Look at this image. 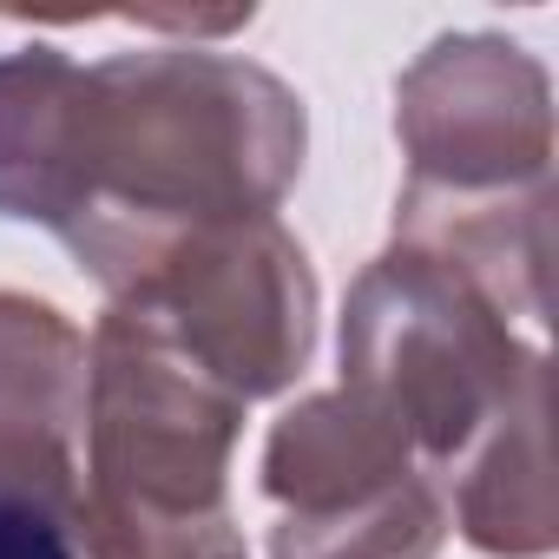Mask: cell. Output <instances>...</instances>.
Here are the masks:
<instances>
[{"mask_svg": "<svg viewBox=\"0 0 559 559\" xmlns=\"http://www.w3.org/2000/svg\"><path fill=\"white\" fill-rule=\"evenodd\" d=\"M243 408L284 395L317 349V270L276 217L204 224L152 250L106 297Z\"/></svg>", "mask_w": 559, "mask_h": 559, "instance_id": "277c9868", "label": "cell"}, {"mask_svg": "<svg viewBox=\"0 0 559 559\" xmlns=\"http://www.w3.org/2000/svg\"><path fill=\"white\" fill-rule=\"evenodd\" d=\"M415 474H428V467L415 461L408 435L356 389L304 395L290 415H276V428L263 441V493L284 507V520L336 513V507L369 500Z\"/></svg>", "mask_w": 559, "mask_h": 559, "instance_id": "52a82bcc", "label": "cell"}, {"mask_svg": "<svg viewBox=\"0 0 559 559\" xmlns=\"http://www.w3.org/2000/svg\"><path fill=\"white\" fill-rule=\"evenodd\" d=\"M304 99L217 47H132L86 67L60 243L112 297L185 230L276 217L304 171Z\"/></svg>", "mask_w": 559, "mask_h": 559, "instance_id": "6da1fadb", "label": "cell"}, {"mask_svg": "<svg viewBox=\"0 0 559 559\" xmlns=\"http://www.w3.org/2000/svg\"><path fill=\"white\" fill-rule=\"evenodd\" d=\"M441 533H448V500L428 474H415L336 513L276 520L270 559H435Z\"/></svg>", "mask_w": 559, "mask_h": 559, "instance_id": "30bf717a", "label": "cell"}, {"mask_svg": "<svg viewBox=\"0 0 559 559\" xmlns=\"http://www.w3.org/2000/svg\"><path fill=\"white\" fill-rule=\"evenodd\" d=\"M86 330L27 290H0V500L80 520Z\"/></svg>", "mask_w": 559, "mask_h": 559, "instance_id": "8992f818", "label": "cell"}, {"mask_svg": "<svg viewBox=\"0 0 559 559\" xmlns=\"http://www.w3.org/2000/svg\"><path fill=\"white\" fill-rule=\"evenodd\" d=\"M0 559H80V539L47 507L0 500Z\"/></svg>", "mask_w": 559, "mask_h": 559, "instance_id": "8fae6325", "label": "cell"}, {"mask_svg": "<svg viewBox=\"0 0 559 559\" xmlns=\"http://www.w3.org/2000/svg\"><path fill=\"white\" fill-rule=\"evenodd\" d=\"M80 93L86 67L60 47L0 53V217L47 224L53 237L73 217Z\"/></svg>", "mask_w": 559, "mask_h": 559, "instance_id": "9c48e42d", "label": "cell"}, {"mask_svg": "<svg viewBox=\"0 0 559 559\" xmlns=\"http://www.w3.org/2000/svg\"><path fill=\"white\" fill-rule=\"evenodd\" d=\"M546 369L507 402V415L454 461V526L487 559H546L559 539L552 448H546Z\"/></svg>", "mask_w": 559, "mask_h": 559, "instance_id": "ba28073f", "label": "cell"}, {"mask_svg": "<svg viewBox=\"0 0 559 559\" xmlns=\"http://www.w3.org/2000/svg\"><path fill=\"white\" fill-rule=\"evenodd\" d=\"M243 402L165 336L106 310L86 336L80 520L86 559H250L230 513Z\"/></svg>", "mask_w": 559, "mask_h": 559, "instance_id": "7a4b0ae2", "label": "cell"}, {"mask_svg": "<svg viewBox=\"0 0 559 559\" xmlns=\"http://www.w3.org/2000/svg\"><path fill=\"white\" fill-rule=\"evenodd\" d=\"M395 139L428 198H513L552 185L546 67L500 34H448L395 80Z\"/></svg>", "mask_w": 559, "mask_h": 559, "instance_id": "5b68a950", "label": "cell"}, {"mask_svg": "<svg viewBox=\"0 0 559 559\" xmlns=\"http://www.w3.org/2000/svg\"><path fill=\"white\" fill-rule=\"evenodd\" d=\"M539 369V343L408 243H389L343 304V389L376 402L441 480Z\"/></svg>", "mask_w": 559, "mask_h": 559, "instance_id": "3957f363", "label": "cell"}]
</instances>
